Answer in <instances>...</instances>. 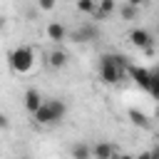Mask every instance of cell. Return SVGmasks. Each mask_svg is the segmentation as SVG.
<instances>
[{
    "mask_svg": "<svg viewBox=\"0 0 159 159\" xmlns=\"http://www.w3.org/2000/svg\"><path fill=\"white\" fill-rule=\"evenodd\" d=\"M124 72H129V65H127V57H119V55H102L99 60V80L104 84H117L124 80Z\"/></svg>",
    "mask_w": 159,
    "mask_h": 159,
    "instance_id": "cell-1",
    "label": "cell"
},
{
    "mask_svg": "<svg viewBox=\"0 0 159 159\" xmlns=\"http://www.w3.org/2000/svg\"><path fill=\"white\" fill-rule=\"evenodd\" d=\"M67 114V104L62 99H45L35 112H32V119L40 124V127H52V124H60Z\"/></svg>",
    "mask_w": 159,
    "mask_h": 159,
    "instance_id": "cell-2",
    "label": "cell"
},
{
    "mask_svg": "<svg viewBox=\"0 0 159 159\" xmlns=\"http://www.w3.org/2000/svg\"><path fill=\"white\" fill-rule=\"evenodd\" d=\"M7 65L15 75H27L35 67V50L30 45H20L7 55Z\"/></svg>",
    "mask_w": 159,
    "mask_h": 159,
    "instance_id": "cell-3",
    "label": "cell"
},
{
    "mask_svg": "<svg viewBox=\"0 0 159 159\" xmlns=\"http://www.w3.org/2000/svg\"><path fill=\"white\" fill-rule=\"evenodd\" d=\"M129 42H132L134 47H139V50H152L154 37H152L149 30H144V27H134V30L129 32Z\"/></svg>",
    "mask_w": 159,
    "mask_h": 159,
    "instance_id": "cell-4",
    "label": "cell"
},
{
    "mask_svg": "<svg viewBox=\"0 0 159 159\" xmlns=\"http://www.w3.org/2000/svg\"><path fill=\"white\" fill-rule=\"evenodd\" d=\"M97 37H99V30H97L94 22H84V25H80V27L72 32V40H75V42H92V40H97Z\"/></svg>",
    "mask_w": 159,
    "mask_h": 159,
    "instance_id": "cell-5",
    "label": "cell"
},
{
    "mask_svg": "<svg viewBox=\"0 0 159 159\" xmlns=\"http://www.w3.org/2000/svg\"><path fill=\"white\" fill-rule=\"evenodd\" d=\"M45 35H47V40H52L55 45H62V42L67 40V27H65L62 22H50V25L45 27Z\"/></svg>",
    "mask_w": 159,
    "mask_h": 159,
    "instance_id": "cell-6",
    "label": "cell"
},
{
    "mask_svg": "<svg viewBox=\"0 0 159 159\" xmlns=\"http://www.w3.org/2000/svg\"><path fill=\"white\" fill-rule=\"evenodd\" d=\"M22 102H25V109L32 114L45 99H42V94H40V89H35V87H30V89H25V94H22Z\"/></svg>",
    "mask_w": 159,
    "mask_h": 159,
    "instance_id": "cell-7",
    "label": "cell"
},
{
    "mask_svg": "<svg viewBox=\"0 0 159 159\" xmlns=\"http://www.w3.org/2000/svg\"><path fill=\"white\" fill-rule=\"evenodd\" d=\"M129 75H132V80H134L142 89H149V82H152V70H144V67H129Z\"/></svg>",
    "mask_w": 159,
    "mask_h": 159,
    "instance_id": "cell-8",
    "label": "cell"
},
{
    "mask_svg": "<svg viewBox=\"0 0 159 159\" xmlns=\"http://www.w3.org/2000/svg\"><path fill=\"white\" fill-rule=\"evenodd\" d=\"M47 65H50L52 70H62V67L67 65V52L60 50V47H55V50L47 55Z\"/></svg>",
    "mask_w": 159,
    "mask_h": 159,
    "instance_id": "cell-9",
    "label": "cell"
},
{
    "mask_svg": "<svg viewBox=\"0 0 159 159\" xmlns=\"http://www.w3.org/2000/svg\"><path fill=\"white\" fill-rule=\"evenodd\" d=\"M114 154H119V149L112 147V144H107V142H99V144L92 149V157H99V159H109V157H114Z\"/></svg>",
    "mask_w": 159,
    "mask_h": 159,
    "instance_id": "cell-10",
    "label": "cell"
},
{
    "mask_svg": "<svg viewBox=\"0 0 159 159\" xmlns=\"http://www.w3.org/2000/svg\"><path fill=\"white\" fill-rule=\"evenodd\" d=\"M137 15H139V7L132 5V2H124V5L119 7V17H122V20H137Z\"/></svg>",
    "mask_w": 159,
    "mask_h": 159,
    "instance_id": "cell-11",
    "label": "cell"
},
{
    "mask_svg": "<svg viewBox=\"0 0 159 159\" xmlns=\"http://www.w3.org/2000/svg\"><path fill=\"white\" fill-rule=\"evenodd\" d=\"M70 154H72V157H77V159H89V157H92V149H89V147H84V144H75V147L70 149Z\"/></svg>",
    "mask_w": 159,
    "mask_h": 159,
    "instance_id": "cell-12",
    "label": "cell"
},
{
    "mask_svg": "<svg viewBox=\"0 0 159 159\" xmlns=\"http://www.w3.org/2000/svg\"><path fill=\"white\" fill-rule=\"evenodd\" d=\"M154 99H159V67L152 70V82H149V89H147Z\"/></svg>",
    "mask_w": 159,
    "mask_h": 159,
    "instance_id": "cell-13",
    "label": "cell"
},
{
    "mask_svg": "<svg viewBox=\"0 0 159 159\" xmlns=\"http://www.w3.org/2000/svg\"><path fill=\"white\" fill-rule=\"evenodd\" d=\"M97 7V0H77V10L80 12H87V15H92V10Z\"/></svg>",
    "mask_w": 159,
    "mask_h": 159,
    "instance_id": "cell-14",
    "label": "cell"
},
{
    "mask_svg": "<svg viewBox=\"0 0 159 159\" xmlns=\"http://www.w3.org/2000/svg\"><path fill=\"white\" fill-rule=\"evenodd\" d=\"M97 7H99L102 12H107V15H112L117 5H114V0H99V2H97Z\"/></svg>",
    "mask_w": 159,
    "mask_h": 159,
    "instance_id": "cell-15",
    "label": "cell"
},
{
    "mask_svg": "<svg viewBox=\"0 0 159 159\" xmlns=\"http://www.w3.org/2000/svg\"><path fill=\"white\" fill-rule=\"evenodd\" d=\"M37 7L40 10H52L55 7V0H37Z\"/></svg>",
    "mask_w": 159,
    "mask_h": 159,
    "instance_id": "cell-16",
    "label": "cell"
},
{
    "mask_svg": "<svg viewBox=\"0 0 159 159\" xmlns=\"http://www.w3.org/2000/svg\"><path fill=\"white\" fill-rule=\"evenodd\" d=\"M92 17H94V20H99V22H102V20H107V17H109V15H107V12H102V10H99V7H94V10H92Z\"/></svg>",
    "mask_w": 159,
    "mask_h": 159,
    "instance_id": "cell-17",
    "label": "cell"
},
{
    "mask_svg": "<svg viewBox=\"0 0 159 159\" xmlns=\"http://www.w3.org/2000/svg\"><path fill=\"white\" fill-rule=\"evenodd\" d=\"M129 114H132V122H134V124H142V127L147 124V119H144L142 114H137V112H129Z\"/></svg>",
    "mask_w": 159,
    "mask_h": 159,
    "instance_id": "cell-18",
    "label": "cell"
},
{
    "mask_svg": "<svg viewBox=\"0 0 159 159\" xmlns=\"http://www.w3.org/2000/svg\"><path fill=\"white\" fill-rule=\"evenodd\" d=\"M7 127H10V119H7V114L0 112V129H7Z\"/></svg>",
    "mask_w": 159,
    "mask_h": 159,
    "instance_id": "cell-19",
    "label": "cell"
},
{
    "mask_svg": "<svg viewBox=\"0 0 159 159\" xmlns=\"http://www.w3.org/2000/svg\"><path fill=\"white\" fill-rule=\"evenodd\" d=\"M147 157H157V159H159V147H154L152 152H147Z\"/></svg>",
    "mask_w": 159,
    "mask_h": 159,
    "instance_id": "cell-20",
    "label": "cell"
},
{
    "mask_svg": "<svg viewBox=\"0 0 159 159\" xmlns=\"http://www.w3.org/2000/svg\"><path fill=\"white\" fill-rule=\"evenodd\" d=\"M127 2H132V5H137V7H139V5L144 2V0H127Z\"/></svg>",
    "mask_w": 159,
    "mask_h": 159,
    "instance_id": "cell-21",
    "label": "cell"
},
{
    "mask_svg": "<svg viewBox=\"0 0 159 159\" xmlns=\"http://www.w3.org/2000/svg\"><path fill=\"white\" fill-rule=\"evenodd\" d=\"M157 32H159V22H157Z\"/></svg>",
    "mask_w": 159,
    "mask_h": 159,
    "instance_id": "cell-22",
    "label": "cell"
}]
</instances>
